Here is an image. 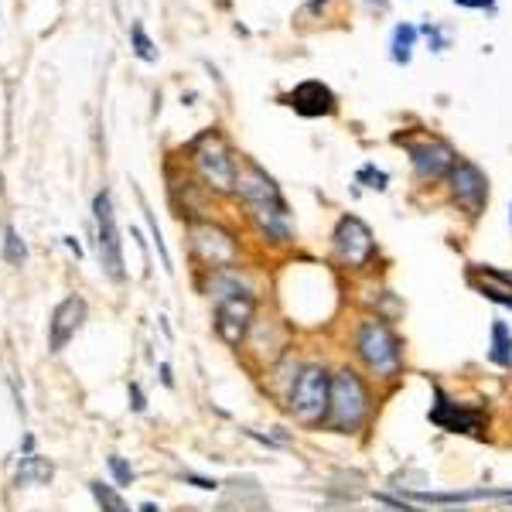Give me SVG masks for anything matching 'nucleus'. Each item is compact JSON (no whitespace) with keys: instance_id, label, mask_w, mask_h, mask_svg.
Returning a JSON list of instances; mask_svg holds the SVG:
<instances>
[{"instance_id":"20e7f679","label":"nucleus","mask_w":512,"mask_h":512,"mask_svg":"<svg viewBox=\"0 0 512 512\" xmlns=\"http://www.w3.org/2000/svg\"><path fill=\"white\" fill-rule=\"evenodd\" d=\"M328 407H332V369L325 362L297 366L287 386V414L301 427H325Z\"/></svg>"},{"instance_id":"c85d7f7f","label":"nucleus","mask_w":512,"mask_h":512,"mask_svg":"<svg viewBox=\"0 0 512 512\" xmlns=\"http://www.w3.org/2000/svg\"><path fill=\"white\" fill-rule=\"evenodd\" d=\"M62 239H65V246L76 253V260H82V243H79V239L76 236H62Z\"/></svg>"},{"instance_id":"2f4dec72","label":"nucleus","mask_w":512,"mask_h":512,"mask_svg":"<svg viewBox=\"0 0 512 512\" xmlns=\"http://www.w3.org/2000/svg\"><path fill=\"white\" fill-rule=\"evenodd\" d=\"M509 226H512V209H509Z\"/></svg>"},{"instance_id":"a211bd4d","label":"nucleus","mask_w":512,"mask_h":512,"mask_svg":"<svg viewBox=\"0 0 512 512\" xmlns=\"http://www.w3.org/2000/svg\"><path fill=\"white\" fill-rule=\"evenodd\" d=\"M89 495L96 499L99 512H134L127 506V499L120 495L117 485H103V482H89Z\"/></svg>"},{"instance_id":"1a4fd4ad","label":"nucleus","mask_w":512,"mask_h":512,"mask_svg":"<svg viewBox=\"0 0 512 512\" xmlns=\"http://www.w3.org/2000/svg\"><path fill=\"white\" fill-rule=\"evenodd\" d=\"M332 246L338 253V260L349 270H366L376 256V239L373 229L366 226L359 216H342L332 233Z\"/></svg>"},{"instance_id":"ddd939ff","label":"nucleus","mask_w":512,"mask_h":512,"mask_svg":"<svg viewBox=\"0 0 512 512\" xmlns=\"http://www.w3.org/2000/svg\"><path fill=\"white\" fill-rule=\"evenodd\" d=\"M287 106H291L294 113H301V117H308V120H315V117H332V113L338 110V99L332 89L325 86V82H318V79H304V82H297V86L287 93L284 99Z\"/></svg>"},{"instance_id":"7ed1b4c3","label":"nucleus","mask_w":512,"mask_h":512,"mask_svg":"<svg viewBox=\"0 0 512 512\" xmlns=\"http://www.w3.org/2000/svg\"><path fill=\"white\" fill-rule=\"evenodd\" d=\"M373 417V393L359 369L338 366L332 369V407H328V431L359 434Z\"/></svg>"},{"instance_id":"bb28decb","label":"nucleus","mask_w":512,"mask_h":512,"mask_svg":"<svg viewBox=\"0 0 512 512\" xmlns=\"http://www.w3.org/2000/svg\"><path fill=\"white\" fill-rule=\"evenodd\" d=\"M185 482H192L195 489H202V492H216V489H219L216 478H202V475H192V472L185 475Z\"/></svg>"},{"instance_id":"6ab92c4d","label":"nucleus","mask_w":512,"mask_h":512,"mask_svg":"<svg viewBox=\"0 0 512 512\" xmlns=\"http://www.w3.org/2000/svg\"><path fill=\"white\" fill-rule=\"evenodd\" d=\"M0 256L7 260V267L21 270L28 263V246H24L21 233L14 226H4V243H0Z\"/></svg>"},{"instance_id":"f03ea898","label":"nucleus","mask_w":512,"mask_h":512,"mask_svg":"<svg viewBox=\"0 0 512 512\" xmlns=\"http://www.w3.org/2000/svg\"><path fill=\"white\" fill-rule=\"evenodd\" d=\"M352 352L379 383H396L403 376V338L386 318H362L352 332Z\"/></svg>"},{"instance_id":"39448f33","label":"nucleus","mask_w":512,"mask_h":512,"mask_svg":"<svg viewBox=\"0 0 512 512\" xmlns=\"http://www.w3.org/2000/svg\"><path fill=\"white\" fill-rule=\"evenodd\" d=\"M93 216H96V250H99V267L110 280H120L127 277L123 270V243H120V226H117V216H113V198L110 192H96L93 198Z\"/></svg>"},{"instance_id":"a878e982","label":"nucleus","mask_w":512,"mask_h":512,"mask_svg":"<svg viewBox=\"0 0 512 512\" xmlns=\"http://www.w3.org/2000/svg\"><path fill=\"white\" fill-rule=\"evenodd\" d=\"M127 396H130V407H134L137 414H144V410H147V396H144V390H140V383H130Z\"/></svg>"},{"instance_id":"b1692460","label":"nucleus","mask_w":512,"mask_h":512,"mask_svg":"<svg viewBox=\"0 0 512 512\" xmlns=\"http://www.w3.org/2000/svg\"><path fill=\"white\" fill-rule=\"evenodd\" d=\"M359 181H366V188H376V192H386V185H390V175H386V171H379L376 164H366V168L359 171Z\"/></svg>"},{"instance_id":"5701e85b","label":"nucleus","mask_w":512,"mask_h":512,"mask_svg":"<svg viewBox=\"0 0 512 512\" xmlns=\"http://www.w3.org/2000/svg\"><path fill=\"white\" fill-rule=\"evenodd\" d=\"M140 209H144V219H147V226H151V233H154V246H158V253H161V263H164V270H168V274H171V253H168V246H164L161 226H158V219H154V212L147 209L144 195H140Z\"/></svg>"},{"instance_id":"aec40b11","label":"nucleus","mask_w":512,"mask_h":512,"mask_svg":"<svg viewBox=\"0 0 512 512\" xmlns=\"http://www.w3.org/2000/svg\"><path fill=\"white\" fill-rule=\"evenodd\" d=\"M468 280H472V287L485 297V301H492V304H499V308L512 311V291H506V287H495V284H489V280H478L472 274H468Z\"/></svg>"},{"instance_id":"f3484780","label":"nucleus","mask_w":512,"mask_h":512,"mask_svg":"<svg viewBox=\"0 0 512 512\" xmlns=\"http://www.w3.org/2000/svg\"><path fill=\"white\" fill-rule=\"evenodd\" d=\"M417 35L420 31L414 28V24H396L393 28V41H390V59L396 65H410V59H414V45H417Z\"/></svg>"},{"instance_id":"7c9ffc66","label":"nucleus","mask_w":512,"mask_h":512,"mask_svg":"<svg viewBox=\"0 0 512 512\" xmlns=\"http://www.w3.org/2000/svg\"><path fill=\"white\" fill-rule=\"evenodd\" d=\"M140 512H161V506H154V502H144V506H140Z\"/></svg>"},{"instance_id":"f8f14e48","label":"nucleus","mask_w":512,"mask_h":512,"mask_svg":"<svg viewBox=\"0 0 512 512\" xmlns=\"http://www.w3.org/2000/svg\"><path fill=\"white\" fill-rule=\"evenodd\" d=\"M86 315H89V308L79 294L62 297V301L55 304L52 318H48V352H55V355L65 352V345L82 332V325H86Z\"/></svg>"},{"instance_id":"4468645a","label":"nucleus","mask_w":512,"mask_h":512,"mask_svg":"<svg viewBox=\"0 0 512 512\" xmlns=\"http://www.w3.org/2000/svg\"><path fill=\"white\" fill-rule=\"evenodd\" d=\"M431 424H437L441 431H448V434H472L478 431V427L485 424V414H478V410L472 407H465V403H454L444 396V390H434V407H431Z\"/></svg>"},{"instance_id":"2eb2a0df","label":"nucleus","mask_w":512,"mask_h":512,"mask_svg":"<svg viewBox=\"0 0 512 512\" xmlns=\"http://www.w3.org/2000/svg\"><path fill=\"white\" fill-rule=\"evenodd\" d=\"M55 478V465L48 458H41V454H21L18 468H14V485H24V489H38V485H52Z\"/></svg>"},{"instance_id":"c756f323","label":"nucleus","mask_w":512,"mask_h":512,"mask_svg":"<svg viewBox=\"0 0 512 512\" xmlns=\"http://www.w3.org/2000/svg\"><path fill=\"white\" fill-rule=\"evenodd\" d=\"M158 369H161V383H164V386H175V376H171V366H168V362H161Z\"/></svg>"},{"instance_id":"6e6552de","label":"nucleus","mask_w":512,"mask_h":512,"mask_svg":"<svg viewBox=\"0 0 512 512\" xmlns=\"http://www.w3.org/2000/svg\"><path fill=\"white\" fill-rule=\"evenodd\" d=\"M256 318V297L253 291H236L226 297H216V335L229 349H239L246 342Z\"/></svg>"},{"instance_id":"4be33fe9","label":"nucleus","mask_w":512,"mask_h":512,"mask_svg":"<svg viewBox=\"0 0 512 512\" xmlns=\"http://www.w3.org/2000/svg\"><path fill=\"white\" fill-rule=\"evenodd\" d=\"M130 38H134V52L140 62H158V48H154V41L147 38V31L140 28V24L130 28Z\"/></svg>"},{"instance_id":"cd10ccee","label":"nucleus","mask_w":512,"mask_h":512,"mask_svg":"<svg viewBox=\"0 0 512 512\" xmlns=\"http://www.w3.org/2000/svg\"><path fill=\"white\" fill-rule=\"evenodd\" d=\"M458 7H472V11H495V0H454Z\"/></svg>"},{"instance_id":"412c9836","label":"nucleus","mask_w":512,"mask_h":512,"mask_svg":"<svg viewBox=\"0 0 512 512\" xmlns=\"http://www.w3.org/2000/svg\"><path fill=\"white\" fill-rule=\"evenodd\" d=\"M106 468H110L117 489H127V485H134V465H130L123 454H110V458H106Z\"/></svg>"},{"instance_id":"393cba45","label":"nucleus","mask_w":512,"mask_h":512,"mask_svg":"<svg viewBox=\"0 0 512 512\" xmlns=\"http://www.w3.org/2000/svg\"><path fill=\"white\" fill-rule=\"evenodd\" d=\"M420 35H427V41H431V48H434V52H444V45H448V41H444V35H441V28H437V24H424V28H420Z\"/></svg>"},{"instance_id":"423d86ee","label":"nucleus","mask_w":512,"mask_h":512,"mask_svg":"<svg viewBox=\"0 0 512 512\" xmlns=\"http://www.w3.org/2000/svg\"><path fill=\"white\" fill-rule=\"evenodd\" d=\"M444 181H448L454 205H458L468 219H482V212L489 209V175H485L475 161L458 158Z\"/></svg>"},{"instance_id":"f257e3e1","label":"nucleus","mask_w":512,"mask_h":512,"mask_svg":"<svg viewBox=\"0 0 512 512\" xmlns=\"http://www.w3.org/2000/svg\"><path fill=\"white\" fill-rule=\"evenodd\" d=\"M233 192L243 198L246 209H250V219L256 222L260 236L267 243H291L294 239V226H291V209H287L284 195H280L277 181L260 168V164L246 161L243 168L236 171V188Z\"/></svg>"},{"instance_id":"dca6fc26","label":"nucleus","mask_w":512,"mask_h":512,"mask_svg":"<svg viewBox=\"0 0 512 512\" xmlns=\"http://www.w3.org/2000/svg\"><path fill=\"white\" fill-rule=\"evenodd\" d=\"M489 359L495 366L512 369V328L506 321H492V345H489Z\"/></svg>"},{"instance_id":"9b49d317","label":"nucleus","mask_w":512,"mask_h":512,"mask_svg":"<svg viewBox=\"0 0 512 512\" xmlns=\"http://www.w3.org/2000/svg\"><path fill=\"white\" fill-rule=\"evenodd\" d=\"M192 250L209 270H229L236 263V239L226 229L212 222H195L192 226Z\"/></svg>"},{"instance_id":"9d476101","label":"nucleus","mask_w":512,"mask_h":512,"mask_svg":"<svg viewBox=\"0 0 512 512\" xmlns=\"http://www.w3.org/2000/svg\"><path fill=\"white\" fill-rule=\"evenodd\" d=\"M396 144L407 147L410 164H414L417 178H424V181L448 178V171L454 168V161H458V154L451 151V144H444V140H437V137H420V140L396 137Z\"/></svg>"},{"instance_id":"0eeeda50","label":"nucleus","mask_w":512,"mask_h":512,"mask_svg":"<svg viewBox=\"0 0 512 512\" xmlns=\"http://www.w3.org/2000/svg\"><path fill=\"white\" fill-rule=\"evenodd\" d=\"M195 168L212 192H233L236 188V158L229 154L226 140L219 134H205L195 144Z\"/></svg>"}]
</instances>
